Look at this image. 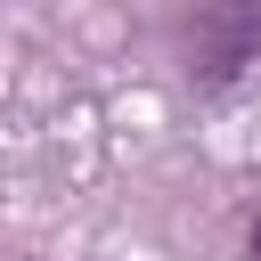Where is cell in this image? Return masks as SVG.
Wrapping results in <instances>:
<instances>
[{
    "label": "cell",
    "instance_id": "cell-1",
    "mask_svg": "<svg viewBox=\"0 0 261 261\" xmlns=\"http://www.w3.org/2000/svg\"><path fill=\"white\" fill-rule=\"evenodd\" d=\"M261 65V0H196L179 24V73L196 98L237 90Z\"/></svg>",
    "mask_w": 261,
    "mask_h": 261
},
{
    "label": "cell",
    "instance_id": "cell-2",
    "mask_svg": "<svg viewBox=\"0 0 261 261\" xmlns=\"http://www.w3.org/2000/svg\"><path fill=\"white\" fill-rule=\"evenodd\" d=\"M245 261H261V212H253V228H245Z\"/></svg>",
    "mask_w": 261,
    "mask_h": 261
}]
</instances>
